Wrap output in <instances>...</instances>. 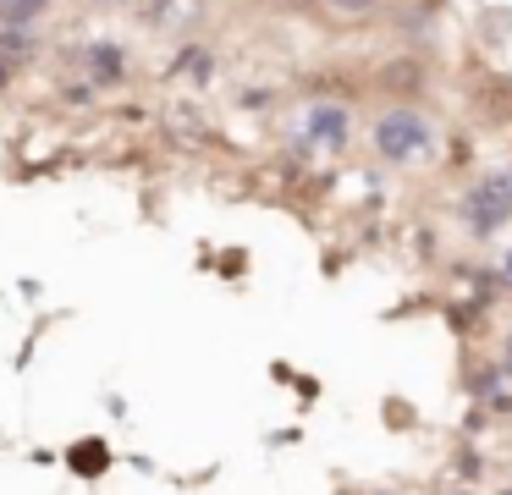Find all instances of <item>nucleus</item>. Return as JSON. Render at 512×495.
<instances>
[{"instance_id": "f257e3e1", "label": "nucleus", "mask_w": 512, "mask_h": 495, "mask_svg": "<svg viewBox=\"0 0 512 495\" xmlns=\"http://www.w3.org/2000/svg\"><path fill=\"white\" fill-rule=\"evenodd\" d=\"M369 149L386 165H419L441 149V132H435V121L419 105H391L369 121Z\"/></svg>"}, {"instance_id": "f03ea898", "label": "nucleus", "mask_w": 512, "mask_h": 495, "mask_svg": "<svg viewBox=\"0 0 512 495\" xmlns=\"http://www.w3.org/2000/svg\"><path fill=\"white\" fill-rule=\"evenodd\" d=\"M457 220H463L468 242H490L501 226H512V165L474 176L457 198Z\"/></svg>"}, {"instance_id": "7ed1b4c3", "label": "nucleus", "mask_w": 512, "mask_h": 495, "mask_svg": "<svg viewBox=\"0 0 512 495\" xmlns=\"http://www.w3.org/2000/svg\"><path fill=\"white\" fill-rule=\"evenodd\" d=\"M430 77H435V66L424 61V50L386 55V61L375 66V88L391 99V105H419V99L430 94Z\"/></svg>"}, {"instance_id": "20e7f679", "label": "nucleus", "mask_w": 512, "mask_h": 495, "mask_svg": "<svg viewBox=\"0 0 512 495\" xmlns=\"http://www.w3.org/2000/svg\"><path fill=\"white\" fill-rule=\"evenodd\" d=\"M303 143L309 149H325V154H342L353 143V110L342 99H314L303 110Z\"/></svg>"}, {"instance_id": "39448f33", "label": "nucleus", "mask_w": 512, "mask_h": 495, "mask_svg": "<svg viewBox=\"0 0 512 495\" xmlns=\"http://www.w3.org/2000/svg\"><path fill=\"white\" fill-rule=\"evenodd\" d=\"M78 66H83V77H89L94 94H100V88H122L127 77H133V55H127V44H116V39H89L78 50Z\"/></svg>"}, {"instance_id": "423d86ee", "label": "nucleus", "mask_w": 512, "mask_h": 495, "mask_svg": "<svg viewBox=\"0 0 512 495\" xmlns=\"http://www.w3.org/2000/svg\"><path fill=\"white\" fill-rule=\"evenodd\" d=\"M501 385H512V380H507V369H501L496 352L463 347V358H457V391H463V402H490Z\"/></svg>"}, {"instance_id": "0eeeda50", "label": "nucleus", "mask_w": 512, "mask_h": 495, "mask_svg": "<svg viewBox=\"0 0 512 495\" xmlns=\"http://www.w3.org/2000/svg\"><path fill=\"white\" fill-rule=\"evenodd\" d=\"M468 105H474V116L485 121V127H512V72H474V83H468Z\"/></svg>"}, {"instance_id": "6e6552de", "label": "nucleus", "mask_w": 512, "mask_h": 495, "mask_svg": "<svg viewBox=\"0 0 512 495\" xmlns=\"http://www.w3.org/2000/svg\"><path fill=\"white\" fill-rule=\"evenodd\" d=\"M441 319H446V330H452L463 347H479V341L490 336V308L479 303V297H457V303H446Z\"/></svg>"}, {"instance_id": "1a4fd4ad", "label": "nucleus", "mask_w": 512, "mask_h": 495, "mask_svg": "<svg viewBox=\"0 0 512 495\" xmlns=\"http://www.w3.org/2000/svg\"><path fill=\"white\" fill-rule=\"evenodd\" d=\"M199 17V0H133V22L144 28H188Z\"/></svg>"}, {"instance_id": "9d476101", "label": "nucleus", "mask_w": 512, "mask_h": 495, "mask_svg": "<svg viewBox=\"0 0 512 495\" xmlns=\"http://www.w3.org/2000/svg\"><path fill=\"white\" fill-rule=\"evenodd\" d=\"M485 473H490V457H485V446H479V440H457V446L446 451V479H452V484L479 490V484H485Z\"/></svg>"}, {"instance_id": "9b49d317", "label": "nucleus", "mask_w": 512, "mask_h": 495, "mask_svg": "<svg viewBox=\"0 0 512 495\" xmlns=\"http://www.w3.org/2000/svg\"><path fill=\"white\" fill-rule=\"evenodd\" d=\"M67 468L78 473V479H100V473L111 468V446H105V440H78V446L67 451Z\"/></svg>"}, {"instance_id": "f8f14e48", "label": "nucleus", "mask_w": 512, "mask_h": 495, "mask_svg": "<svg viewBox=\"0 0 512 495\" xmlns=\"http://www.w3.org/2000/svg\"><path fill=\"white\" fill-rule=\"evenodd\" d=\"M56 6V0H0V28H17V33H34V22L45 17V11Z\"/></svg>"}, {"instance_id": "ddd939ff", "label": "nucleus", "mask_w": 512, "mask_h": 495, "mask_svg": "<svg viewBox=\"0 0 512 495\" xmlns=\"http://www.w3.org/2000/svg\"><path fill=\"white\" fill-rule=\"evenodd\" d=\"M177 72H188L193 83H210V77H215V50H204V44H182V50H177Z\"/></svg>"}, {"instance_id": "4468645a", "label": "nucleus", "mask_w": 512, "mask_h": 495, "mask_svg": "<svg viewBox=\"0 0 512 495\" xmlns=\"http://www.w3.org/2000/svg\"><path fill=\"white\" fill-rule=\"evenodd\" d=\"M479 33H485V44H507L512 39V11L507 6H485L479 11Z\"/></svg>"}, {"instance_id": "2eb2a0df", "label": "nucleus", "mask_w": 512, "mask_h": 495, "mask_svg": "<svg viewBox=\"0 0 512 495\" xmlns=\"http://www.w3.org/2000/svg\"><path fill=\"white\" fill-rule=\"evenodd\" d=\"M380 424L397 429V435L419 429V418H413V402H402V396H386V402H380Z\"/></svg>"}, {"instance_id": "dca6fc26", "label": "nucleus", "mask_w": 512, "mask_h": 495, "mask_svg": "<svg viewBox=\"0 0 512 495\" xmlns=\"http://www.w3.org/2000/svg\"><path fill=\"white\" fill-rule=\"evenodd\" d=\"M485 429H496V424H490V413H485V402H468L463 418H457V440H479Z\"/></svg>"}, {"instance_id": "f3484780", "label": "nucleus", "mask_w": 512, "mask_h": 495, "mask_svg": "<svg viewBox=\"0 0 512 495\" xmlns=\"http://www.w3.org/2000/svg\"><path fill=\"white\" fill-rule=\"evenodd\" d=\"M325 11H336V17H375L386 0H320Z\"/></svg>"}, {"instance_id": "a211bd4d", "label": "nucleus", "mask_w": 512, "mask_h": 495, "mask_svg": "<svg viewBox=\"0 0 512 495\" xmlns=\"http://www.w3.org/2000/svg\"><path fill=\"white\" fill-rule=\"evenodd\" d=\"M485 413H490V424H512V391H507V385L485 402Z\"/></svg>"}, {"instance_id": "6ab92c4d", "label": "nucleus", "mask_w": 512, "mask_h": 495, "mask_svg": "<svg viewBox=\"0 0 512 495\" xmlns=\"http://www.w3.org/2000/svg\"><path fill=\"white\" fill-rule=\"evenodd\" d=\"M446 149H452V165H468V160H474V143H468L463 132H457V138L446 143Z\"/></svg>"}, {"instance_id": "aec40b11", "label": "nucleus", "mask_w": 512, "mask_h": 495, "mask_svg": "<svg viewBox=\"0 0 512 495\" xmlns=\"http://www.w3.org/2000/svg\"><path fill=\"white\" fill-rule=\"evenodd\" d=\"M501 286H507V297H512V253L501 259Z\"/></svg>"}, {"instance_id": "412c9836", "label": "nucleus", "mask_w": 512, "mask_h": 495, "mask_svg": "<svg viewBox=\"0 0 512 495\" xmlns=\"http://www.w3.org/2000/svg\"><path fill=\"white\" fill-rule=\"evenodd\" d=\"M94 6H133V0H94Z\"/></svg>"}, {"instance_id": "4be33fe9", "label": "nucleus", "mask_w": 512, "mask_h": 495, "mask_svg": "<svg viewBox=\"0 0 512 495\" xmlns=\"http://www.w3.org/2000/svg\"><path fill=\"white\" fill-rule=\"evenodd\" d=\"M369 495H402V490H369Z\"/></svg>"}, {"instance_id": "5701e85b", "label": "nucleus", "mask_w": 512, "mask_h": 495, "mask_svg": "<svg viewBox=\"0 0 512 495\" xmlns=\"http://www.w3.org/2000/svg\"><path fill=\"white\" fill-rule=\"evenodd\" d=\"M496 495H512V484H501V490H496Z\"/></svg>"}]
</instances>
